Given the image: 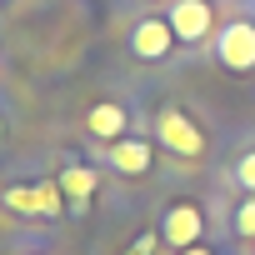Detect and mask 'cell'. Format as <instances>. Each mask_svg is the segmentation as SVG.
<instances>
[{
  "label": "cell",
  "mask_w": 255,
  "mask_h": 255,
  "mask_svg": "<svg viewBox=\"0 0 255 255\" xmlns=\"http://www.w3.org/2000/svg\"><path fill=\"white\" fill-rule=\"evenodd\" d=\"M215 60H220L225 70H235V75L255 70V20H245V15L225 20V25L215 30Z\"/></svg>",
  "instance_id": "1"
},
{
  "label": "cell",
  "mask_w": 255,
  "mask_h": 255,
  "mask_svg": "<svg viewBox=\"0 0 255 255\" xmlns=\"http://www.w3.org/2000/svg\"><path fill=\"white\" fill-rule=\"evenodd\" d=\"M155 135H160V145H165L170 155H185V160L205 155V135H200V125H195L180 105H165V110L155 115Z\"/></svg>",
  "instance_id": "3"
},
{
  "label": "cell",
  "mask_w": 255,
  "mask_h": 255,
  "mask_svg": "<svg viewBox=\"0 0 255 255\" xmlns=\"http://www.w3.org/2000/svg\"><path fill=\"white\" fill-rule=\"evenodd\" d=\"M235 180H240V190H245V195H255V150L235 160Z\"/></svg>",
  "instance_id": "11"
},
{
  "label": "cell",
  "mask_w": 255,
  "mask_h": 255,
  "mask_svg": "<svg viewBox=\"0 0 255 255\" xmlns=\"http://www.w3.org/2000/svg\"><path fill=\"white\" fill-rule=\"evenodd\" d=\"M235 235L255 240V195H245V200L235 205Z\"/></svg>",
  "instance_id": "10"
},
{
  "label": "cell",
  "mask_w": 255,
  "mask_h": 255,
  "mask_svg": "<svg viewBox=\"0 0 255 255\" xmlns=\"http://www.w3.org/2000/svg\"><path fill=\"white\" fill-rule=\"evenodd\" d=\"M155 245H160V235H150V230H145V235H140V240H135L130 250H125V255H150Z\"/></svg>",
  "instance_id": "12"
},
{
  "label": "cell",
  "mask_w": 255,
  "mask_h": 255,
  "mask_svg": "<svg viewBox=\"0 0 255 255\" xmlns=\"http://www.w3.org/2000/svg\"><path fill=\"white\" fill-rule=\"evenodd\" d=\"M60 180H40V185H10L5 190V205L15 215H35V220H55L60 215Z\"/></svg>",
  "instance_id": "4"
},
{
  "label": "cell",
  "mask_w": 255,
  "mask_h": 255,
  "mask_svg": "<svg viewBox=\"0 0 255 255\" xmlns=\"http://www.w3.org/2000/svg\"><path fill=\"white\" fill-rule=\"evenodd\" d=\"M60 190H65L75 205H85V200L95 195V170H90V165H65V170H60Z\"/></svg>",
  "instance_id": "9"
},
{
  "label": "cell",
  "mask_w": 255,
  "mask_h": 255,
  "mask_svg": "<svg viewBox=\"0 0 255 255\" xmlns=\"http://www.w3.org/2000/svg\"><path fill=\"white\" fill-rule=\"evenodd\" d=\"M110 165L125 175H145L150 170V145L145 140H115L110 145Z\"/></svg>",
  "instance_id": "8"
},
{
  "label": "cell",
  "mask_w": 255,
  "mask_h": 255,
  "mask_svg": "<svg viewBox=\"0 0 255 255\" xmlns=\"http://www.w3.org/2000/svg\"><path fill=\"white\" fill-rule=\"evenodd\" d=\"M125 125H130V115H125V105H115V100H100V105H90V115H85V130H90L95 140H105V145L125 140Z\"/></svg>",
  "instance_id": "7"
},
{
  "label": "cell",
  "mask_w": 255,
  "mask_h": 255,
  "mask_svg": "<svg viewBox=\"0 0 255 255\" xmlns=\"http://www.w3.org/2000/svg\"><path fill=\"white\" fill-rule=\"evenodd\" d=\"M165 20H170V30H175V40H180V45H200V40H210V35H215V25H220L215 0H170Z\"/></svg>",
  "instance_id": "2"
},
{
  "label": "cell",
  "mask_w": 255,
  "mask_h": 255,
  "mask_svg": "<svg viewBox=\"0 0 255 255\" xmlns=\"http://www.w3.org/2000/svg\"><path fill=\"white\" fill-rule=\"evenodd\" d=\"M200 230H205V215H200L195 200H175V205H165L160 240H165L170 250H190V245H200Z\"/></svg>",
  "instance_id": "5"
},
{
  "label": "cell",
  "mask_w": 255,
  "mask_h": 255,
  "mask_svg": "<svg viewBox=\"0 0 255 255\" xmlns=\"http://www.w3.org/2000/svg\"><path fill=\"white\" fill-rule=\"evenodd\" d=\"M175 50V30L165 15H145L135 30H130V55L135 60H165Z\"/></svg>",
  "instance_id": "6"
},
{
  "label": "cell",
  "mask_w": 255,
  "mask_h": 255,
  "mask_svg": "<svg viewBox=\"0 0 255 255\" xmlns=\"http://www.w3.org/2000/svg\"><path fill=\"white\" fill-rule=\"evenodd\" d=\"M180 255H215V250H205V245H190V250H180Z\"/></svg>",
  "instance_id": "13"
}]
</instances>
